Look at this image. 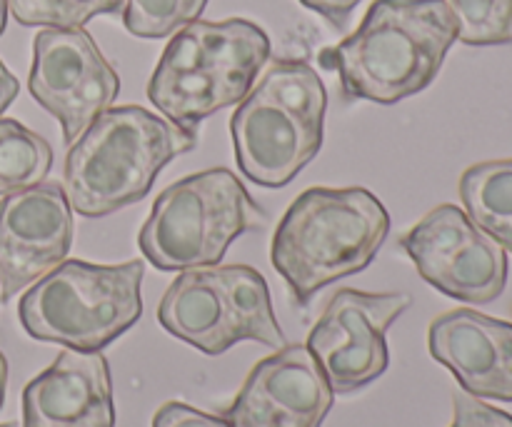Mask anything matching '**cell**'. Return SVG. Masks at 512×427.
<instances>
[{"instance_id": "obj_1", "label": "cell", "mask_w": 512, "mask_h": 427, "mask_svg": "<svg viewBox=\"0 0 512 427\" xmlns=\"http://www.w3.org/2000/svg\"><path fill=\"white\" fill-rule=\"evenodd\" d=\"M458 40L448 0H375L333 55L345 98L395 105L438 78Z\"/></svg>"}, {"instance_id": "obj_2", "label": "cell", "mask_w": 512, "mask_h": 427, "mask_svg": "<svg viewBox=\"0 0 512 427\" xmlns=\"http://www.w3.org/2000/svg\"><path fill=\"white\" fill-rule=\"evenodd\" d=\"M390 235V215L365 188H310L275 228L270 260L300 305L360 273Z\"/></svg>"}, {"instance_id": "obj_3", "label": "cell", "mask_w": 512, "mask_h": 427, "mask_svg": "<svg viewBox=\"0 0 512 427\" xmlns=\"http://www.w3.org/2000/svg\"><path fill=\"white\" fill-rule=\"evenodd\" d=\"M198 145V133L170 123L140 105L105 108L70 145L65 185L70 208L105 218L138 203L160 170Z\"/></svg>"}, {"instance_id": "obj_4", "label": "cell", "mask_w": 512, "mask_h": 427, "mask_svg": "<svg viewBox=\"0 0 512 427\" xmlns=\"http://www.w3.org/2000/svg\"><path fill=\"white\" fill-rule=\"evenodd\" d=\"M270 58V38L245 18L193 20L170 38L148 98L170 123L198 130L205 118L243 103Z\"/></svg>"}, {"instance_id": "obj_5", "label": "cell", "mask_w": 512, "mask_h": 427, "mask_svg": "<svg viewBox=\"0 0 512 427\" xmlns=\"http://www.w3.org/2000/svg\"><path fill=\"white\" fill-rule=\"evenodd\" d=\"M145 265H95L63 260L35 280L18 303L25 333L40 343L100 353L128 333L143 315Z\"/></svg>"}, {"instance_id": "obj_6", "label": "cell", "mask_w": 512, "mask_h": 427, "mask_svg": "<svg viewBox=\"0 0 512 427\" xmlns=\"http://www.w3.org/2000/svg\"><path fill=\"white\" fill-rule=\"evenodd\" d=\"M268 213L228 168H210L168 185L140 228L138 245L148 263L165 273L220 265L225 250Z\"/></svg>"}, {"instance_id": "obj_7", "label": "cell", "mask_w": 512, "mask_h": 427, "mask_svg": "<svg viewBox=\"0 0 512 427\" xmlns=\"http://www.w3.org/2000/svg\"><path fill=\"white\" fill-rule=\"evenodd\" d=\"M158 323L205 355H223L243 340L273 350L288 345L268 283L250 265L183 270L160 300Z\"/></svg>"}, {"instance_id": "obj_8", "label": "cell", "mask_w": 512, "mask_h": 427, "mask_svg": "<svg viewBox=\"0 0 512 427\" xmlns=\"http://www.w3.org/2000/svg\"><path fill=\"white\" fill-rule=\"evenodd\" d=\"M425 283L470 305L493 303L508 285V253L468 218L443 203L400 238Z\"/></svg>"}, {"instance_id": "obj_9", "label": "cell", "mask_w": 512, "mask_h": 427, "mask_svg": "<svg viewBox=\"0 0 512 427\" xmlns=\"http://www.w3.org/2000/svg\"><path fill=\"white\" fill-rule=\"evenodd\" d=\"M30 95L73 145L120 93V78L85 28H43L33 40Z\"/></svg>"}, {"instance_id": "obj_10", "label": "cell", "mask_w": 512, "mask_h": 427, "mask_svg": "<svg viewBox=\"0 0 512 427\" xmlns=\"http://www.w3.org/2000/svg\"><path fill=\"white\" fill-rule=\"evenodd\" d=\"M410 308L405 293H360L343 288L308 335V350L335 395L365 388L388 370L385 333Z\"/></svg>"}, {"instance_id": "obj_11", "label": "cell", "mask_w": 512, "mask_h": 427, "mask_svg": "<svg viewBox=\"0 0 512 427\" xmlns=\"http://www.w3.org/2000/svg\"><path fill=\"white\" fill-rule=\"evenodd\" d=\"M73 245V208L58 183L3 195L0 200V300L10 303L60 265Z\"/></svg>"}, {"instance_id": "obj_12", "label": "cell", "mask_w": 512, "mask_h": 427, "mask_svg": "<svg viewBox=\"0 0 512 427\" xmlns=\"http://www.w3.org/2000/svg\"><path fill=\"white\" fill-rule=\"evenodd\" d=\"M335 393L308 345H283L250 370L223 410L230 427H320Z\"/></svg>"}, {"instance_id": "obj_13", "label": "cell", "mask_w": 512, "mask_h": 427, "mask_svg": "<svg viewBox=\"0 0 512 427\" xmlns=\"http://www.w3.org/2000/svg\"><path fill=\"white\" fill-rule=\"evenodd\" d=\"M240 173L263 188H285L323 145V133L250 90L230 118Z\"/></svg>"}, {"instance_id": "obj_14", "label": "cell", "mask_w": 512, "mask_h": 427, "mask_svg": "<svg viewBox=\"0 0 512 427\" xmlns=\"http://www.w3.org/2000/svg\"><path fill=\"white\" fill-rule=\"evenodd\" d=\"M428 348L468 395L512 403V323L470 308L450 310L430 325Z\"/></svg>"}, {"instance_id": "obj_15", "label": "cell", "mask_w": 512, "mask_h": 427, "mask_svg": "<svg viewBox=\"0 0 512 427\" xmlns=\"http://www.w3.org/2000/svg\"><path fill=\"white\" fill-rule=\"evenodd\" d=\"M110 365L103 353L68 350L23 390V427H115Z\"/></svg>"}, {"instance_id": "obj_16", "label": "cell", "mask_w": 512, "mask_h": 427, "mask_svg": "<svg viewBox=\"0 0 512 427\" xmlns=\"http://www.w3.org/2000/svg\"><path fill=\"white\" fill-rule=\"evenodd\" d=\"M468 218L512 253V158L470 165L460 178Z\"/></svg>"}, {"instance_id": "obj_17", "label": "cell", "mask_w": 512, "mask_h": 427, "mask_svg": "<svg viewBox=\"0 0 512 427\" xmlns=\"http://www.w3.org/2000/svg\"><path fill=\"white\" fill-rule=\"evenodd\" d=\"M253 90L293 113L308 128L323 133L328 95L320 75L305 60H275Z\"/></svg>"}, {"instance_id": "obj_18", "label": "cell", "mask_w": 512, "mask_h": 427, "mask_svg": "<svg viewBox=\"0 0 512 427\" xmlns=\"http://www.w3.org/2000/svg\"><path fill=\"white\" fill-rule=\"evenodd\" d=\"M53 165V148L35 130L0 118V195L43 183Z\"/></svg>"}, {"instance_id": "obj_19", "label": "cell", "mask_w": 512, "mask_h": 427, "mask_svg": "<svg viewBox=\"0 0 512 427\" xmlns=\"http://www.w3.org/2000/svg\"><path fill=\"white\" fill-rule=\"evenodd\" d=\"M123 8L125 0H8V13L25 28H83Z\"/></svg>"}, {"instance_id": "obj_20", "label": "cell", "mask_w": 512, "mask_h": 427, "mask_svg": "<svg viewBox=\"0 0 512 427\" xmlns=\"http://www.w3.org/2000/svg\"><path fill=\"white\" fill-rule=\"evenodd\" d=\"M458 40L473 48L512 43V0H448Z\"/></svg>"}, {"instance_id": "obj_21", "label": "cell", "mask_w": 512, "mask_h": 427, "mask_svg": "<svg viewBox=\"0 0 512 427\" xmlns=\"http://www.w3.org/2000/svg\"><path fill=\"white\" fill-rule=\"evenodd\" d=\"M208 0H125L123 23L135 38H168L200 18Z\"/></svg>"}, {"instance_id": "obj_22", "label": "cell", "mask_w": 512, "mask_h": 427, "mask_svg": "<svg viewBox=\"0 0 512 427\" xmlns=\"http://www.w3.org/2000/svg\"><path fill=\"white\" fill-rule=\"evenodd\" d=\"M455 418L450 427H512V415L493 405L480 403L478 398L468 395L465 390L453 395Z\"/></svg>"}, {"instance_id": "obj_23", "label": "cell", "mask_w": 512, "mask_h": 427, "mask_svg": "<svg viewBox=\"0 0 512 427\" xmlns=\"http://www.w3.org/2000/svg\"><path fill=\"white\" fill-rule=\"evenodd\" d=\"M153 427H230L223 415H208L203 410H195L190 405L165 403L158 413L153 415Z\"/></svg>"}, {"instance_id": "obj_24", "label": "cell", "mask_w": 512, "mask_h": 427, "mask_svg": "<svg viewBox=\"0 0 512 427\" xmlns=\"http://www.w3.org/2000/svg\"><path fill=\"white\" fill-rule=\"evenodd\" d=\"M300 3L308 10H313V13L323 15L330 25L343 30L345 25H348L353 10L358 8L363 0H300Z\"/></svg>"}, {"instance_id": "obj_25", "label": "cell", "mask_w": 512, "mask_h": 427, "mask_svg": "<svg viewBox=\"0 0 512 427\" xmlns=\"http://www.w3.org/2000/svg\"><path fill=\"white\" fill-rule=\"evenodd\" d=\"M18 93H20L18 78H15V75L5 68L3 60H0V115L10 108V103L18 98Z\"/></svg>"}, {"instance_id": "obj_26", "label": "cell", "mask_w": 512, "mask_h": 427, "mask_svg": "<svg viewBox=\"0 0 512 427\" xmlns=\"http://www.w3.org/2000/svg\"><path fill=\"white\" fill-rule=\"evenodd\" d=\"M5 388H8V360L0 353V408L5 403Z\"/></svg>"}, {"instance_id": "obj_27", "label": "cell", "mask_w": 512, "mask_h": 427, "mask_svg": "<svg viewBox=\"0 0 512 427\" xmlns=\"http://www.w3.org/2000/svg\"><path fill=\"white\" fill-rule=\"evenodd\" d=\"M5 25H8V0H0V35L5 33Z\"/></svg>"}, {"instance_id": "obj_28", "label": "cell", "mask_w": 512, "mask_h": 427, "mask_svg": "<svg viewBox=\"0 0 512 427\" xmlns=\"http://www.w3.org/2000/svg\"><path fill=\"white\" fill-rule=\"evenodd\" d=\"M0 427H15V423H3Z\"/></svg>"}]
</instances>
